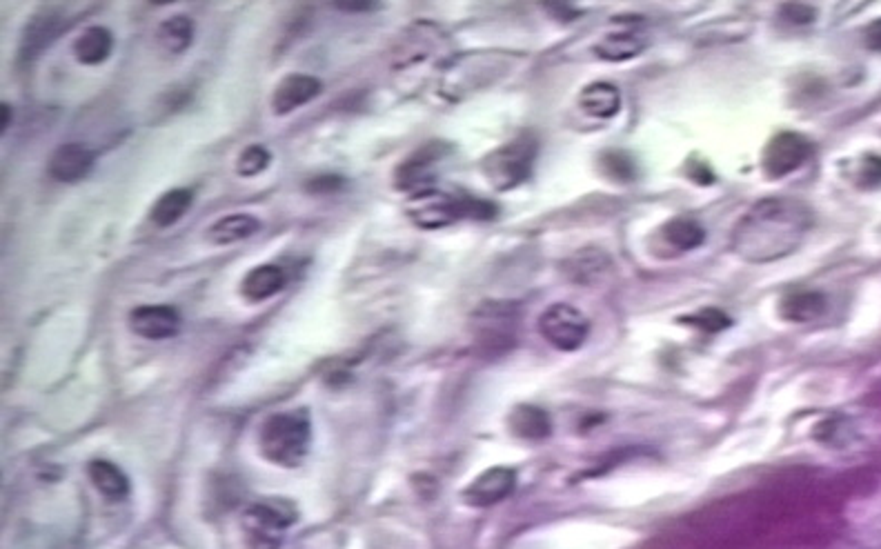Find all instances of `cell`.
Here are the masks:
<instances>
[{
	"instance_id": "14",
	"label": "cell",
	"mask_w": 881,
	"mask_h": 549,
	"mask_svg": "<svg viewBox=\"0 0 881 549\" xmlns=\"http://www.w3.org/2000/svg\"><path fill=\"white\" fill-rule=\"evenodd\" d=\"M94 167V154L85 145L67 143L61 145L49 158L47 172L58 183H78Z\"/></svg>"
},
{
	"instance_id": "29",
	"label": "cell",
	"mask_w": 881,
	"mask_h": 549,
	"mask_svg": "<svg viewBox=\"0 0 881 549\" xmlns=\"http://www.w3.org/2000/svg\"><path fill=\"white\" fill-rule=\"evenodd\" d=\"M688 323L704 329V332H721V329L728 327L730 321L724 312H719V309H704V312H699L695 316H688Z\"/></svg>"
},
{
	"instance_id": "17",
	"label": "cell",
	"mask_w": 881,
	"mask_h": 549,
	"mask_svg": "<svg viewBox=\"0 0 881 549\" xmlns=\"http://www.w3.org/2000/svg\"><path fill=\"white\" fill-rule=\"evenodd\" d=\"M510 432L523 441H543L552 432L550 414L537 405H517L510 414Z\"/></svg>"
},
{
	"instance_id": "16",
	"label": "cell",
	"mask_w": 881,
	"mask_h": 549,
	"mask_svg": "<svg viewBox=\"0 0 881 549\" xmlns=\"http://www.w3.org/2000/svg\"><path fill=\"white\" fill-rule=\"evenodd\" d=\"M285 287V272L279 265H259L252 272H247L241 283V294L252 303H261L279 294Z\"/></svg>"
},
{
	"instance_id": "20",
	"label": "cell",
	"mask_w": 881,
	"mask_h": 549,
	"mask_svg": "<svg viewBox=\"0 0 881 549\" xmlns=\"http://www.w3.org/2000/svg\"><path fill=\"white\" fill-rule=\"evenodd\" d=\"M114 47V36L107 27H87L85 32L76 38L74 56L83 65H101L107 61Z\"/></svg>"
},
{
	"instance_id": "18",
	"label": "cell",
	"mask_w": 881,
	"mask_h": 549,
	"mask_svg": "<svg viewBox=\"0 0 881 549\" xmlns=\"http://www.w3.org/2000/svg\"><path fill=\"white\" fill-rule=\"evenodd\" d=\"M779 312L790 323H810L826 312V296L815 289H799L781 298Z\"/></svg>"
},
{
	"instance_id": "30",
	"label": "cell",
	"mask_w": 881,
	"mask_h": 549,
	"mask_svg": "<svg viewBox=\"0 0 881 549\" xmlns=\"http://www.w3.org/2000/svg\"><path fill=\"white\" fill-rule=\"evenodd\" d=\"M781 16H784L786 21L793 23V25H808V23L815 21L817 12H815V7H810L806 3H786L784 7H781Z\"/></svg>"
},
{
	"instance_id": "15",
	"label": "cell",
	"mask_w": 881,
	"mask_h": 549,
	"mask_svg": "<svg viewBox=\"0 0 881 549\" xmlns=\"http://www.w3.org/2000/svg\"><path fill=\"white\" fill-rule=\"evenodd\" d=\"M648 45L646 34L637 27H623L619 32H608L601 41L595 45V52L603 61L610 63H623L630 58L639 56Z\"/></svg>"
},
{
	"instance_id": "3",
	"label": "cell",
	"mask_w": 881,
	"mask_h": 549,
	"mask_svg": "<svg viewBox=\"0 0 881 549\" xmlns=\"http://www.w3.org/2000/svg\"><path fill=\"white\" fill-rule=\"evenodd\" d=\"M267 461L281 467H299L312 445V429L303 412H285L267 418L259 434Z\"/></svg>"
},
{
	"instance_id": "25",
	"label": "cell",
	"mask_w": 881,
	"mask_h": 549,
	"mask_svg": "<svg viewBox=\"0 0 881 549\" xmlns=\"http://www.w3.org/2000/svg\"><path fill=\"white\" fill-rule=\"evenodd\" d=\"M663 238H666L672 247H677L679 252H690V249L704 245L706 229L704 225L697 223L695 218L679 216L663 227Z\"/></svg>"
},
{
	"instance_id": "35",
	"label": "cell",
	"mask_w": 881,
	"mask_h": 549,
	"mask_svg": "<svg viewBox=\"0 0 881 549\" xmlns=\"http://www.w3.org/2000/svg\"><path fill=\"white\" fill-rule=\"evenodd\" d=\"M9 125H12V107H9L7 103H3V132H5Z\"/></svg>"
},
{
	"instance_id": "23",
	"label": "cell",
	"mask_w": 881,
	"mask_h": 549,
	"mask_svg": "<svg viewBox=\"0 0 881 549\" xmlns=\"http://www.w3.org/2000/svg\"><path fill=\"white\" fill-rule=\"evenodd\" d=\"M190 207H192V192H190V189L176 187V189H170V192H165L161 198H158V201L152 207L150 218H152V223L156 227H170L176 221H181V218L187 214V209H190Z\"/></svg>"
},
{
	"instance_id": "6",
	"label": "cell",
	"mask_w": 881,
	"mask_h": 549,
	"mask_svg": "<svg viewBox=\"0 0 881 549\" xmlns=\"http://www.w3.org/2000/svg\"><path fill=\"white\" fill-rule=\"evenodd\" d=\"M296 521V509L283 498H267L243 514L245 541L252 549H279L287 527Z\"/></svg>"
},
{
	"instance_id": "12",
	"label": "cell",
	"mask_w": 881,
	"mask_h": 549,
	"mask_svg": "<svg viewBox=\"0 0 881 549\" xmlns=\"http://www.w3.org/2000/svg\"><path fill=\"white\" fill-rule=\"evenodd\" d=\"M130 329L147 341H165L181 329V314L170 305H143L130 314Z\"/></svg>"
},
{
	"instance_id": "31",
	"label": "cell",
	"mask_w": 881,
	"mask_h": 549,
	"mask_svg": "<svg viewBox=\"0 0 881 549\" xmlns=\"http://www.w3.org/2000/svg\"><path fill=\"white\" fill-rule=\"evenodd\" d=\"M861 185L875 187L881 183V156H866L864 165H861Z\"/></svg>"
},
{
	"instance_id": "24",
	"label": "cell",
	"mask_w": 881,
	"mask_h": 549,
	"mask_svg": "<svg viewBox=\"0 0 881 549\" xmlns=\"http://www.w3.org/2000/svg\"><path fill=\"white\" fill-rule=\"evenodd\" d=\"M156 36H158V45H161L165 52L183 54L185 49L192 45L194 38L192 18H187L185 14H176L172 18H167V21L158 27Z\"/></svg>"
},
{
	"instance_id": "19",
	"label": "cell",
	"mask_w": 881,
	"mask_h": 549,
	"mask_svg": "<svg viewBox=\"0 0 881 549\" xmlns=\"http://www.w3.org/2000/svg\"><path fill=\"white\" fill-rule=\"evenodd\" d=\"M579 105L588 116L608 121L619 114L621 94L612 83H592L579 94Z\"/></svg>"
},
{
	"instance_id": "4",
	"label": "cell",
	"mask_w": 881,
	"mask_h": 549,
	"mask_svg": "<svg viewBox=\"0 0 881 549\" xmlns=\"http://www.w3.org/2000/svg\"><path fill=\"white\" fill-rule=\"evenodd\" d=\"M521 309L512 301H485L470 318V332L483 356H503L517 345Z\"/></svg>"
},
{
	"instance_id": "21",
	"label": "cell",
	"mask_w": 881,
	"mask_h": 549,
	"mask_svg": "<svg viewBox=\"0 0 881 549\" xmlns=\"http://www.w3.org/2000/svg\"><path fill=\"white\" fill-rule=\"evenodd\" d=\"M261 232V221L252 214H234L216 221L207 229V241L212 245H232Z\"/></svg>"
},
{
	"instance_id": "2",
	"label": "cell",
	"mask_w": 881,
	"mask_h": 549,
	"mask_svg": "<svg viewBox=\"0 0 881 549\" xmlns=\"http://www.w3.org/2000/svg\"><path fill=\"white\" fill-rule=\"evenodd\" d=\"M408 214L423 229H439L463 221V218L490 221V218L497 216V205L465 192H437V189H428V192L412 194L408 203Z\"/></svg>"
},
{
	"instance_id": "9",
	"label": "cell",
	"mask_w": 881,
	"mask_h": 549,
	"mask_svg": "<svg viewBox=\"0 0 881 549\" xmlns=\"http://www.w3.org/2000/svg\"><path fill=\"white\" fill-rule=\"evenodd\" d=\"M813 152L815 145L808 136L799 132H781L766 145L761 163H764L768 176L781 178L797 172Z\"/></svg>"
},
{
	"instance_id": "10",
	"label": "cell",
	"mask_w": 881,
	"mask_h": 549,
	"mask_svg": "<svg viewBox=\"0 0 881 549\" xmlns=\"http://www.w3.org/2000/svg\"><path fill=\"white\" fill-rule=\"evenodd\" d=\"M67 12L61 5H43L38 12L29 18L25 25L23 41H21V58L23 61H34V58L45 52L58 36L67 29Z\"/></svg>"
},
{
	"instance_id": "11",
	"label": "cell",
	"mask_w": 881,
	"mask_h": 549,
	"mask_svg": "<svg viewBox=\"0 0 881 549\" xmlns=\"http://www.w3.org/2000/svg\"><path fill=\"white\" fill-rule=\"evenodd\" d=\"M517 487V472L510 467H490L463 489V501L470 507H492L508 498Z\"/></svg>"
},
{
	"instance_id": "26",
	"label": "cell",
	"mask_w": 881,
	"mask_h": 549,
	"mask_svg": "<svg viewBox=\"0 0 881 549\" xmlns=\"http://www.w3.org/2000/svg\"><path fill=\"white\" fill-rule=\"evenodd\" d=\"M608 265H612L608 261V256L599 252V249H581V252L574 254L568 261V269L574 281H590L592 276H599L603 269Z\"/></svg>"
},
{
	"instance_id": "5",
	"label": "cell",
	"mask_w": 881,
	"mask_h": 549,
	"mask_svg": "<svg viewBox=\"0 0 881 549\" xmlns=\"http://www.w3.org/2000/svg\"><path fill=\"white\" fill-rule=\"evenodd\" d=\"M537 154H539L537 136L523 132L485 156L481 169L485 178H488V183L497 189V192H508V189L523 185L532 176L534 163H537Z\"/></svg>"
},
{
	"instance_id": "32",
	"label": "cell",
	"mask_w": 881,
	"mask_h": 549,
	"mask_svg": "<svg viewBox=\"0 0 881 549\" xmlns=\"http://www.w3.org/2000/svg\"><path fill=\"white\" fill-rule=\"evenodd\" d=\"M341 187H343V178L341 176H316L314 181L308 183L310 192H316V194H330V192H336V189H341Z\"/></svg>"
},
{
	"instance_id": "28",
	"label": "cell",
	"mask_w": 881,
	"mask_h": 549,
	"mask_svg": "<svg viewBox=\"0 0 881 549\" xmlns=\"http://www.w3.org/2000/svg\"><path fill=\"white\" fill-rule=\"evenodd\" d=\"M270 152L261 145H250L245 147L239 161H236V172H239L243 178H252L259 176L261 172H265V167L270 165Z\"/></svg>"
},
{
	"instance_id": "34",
	"label": "cell",
	"mask_w": 881,
	"mask_h": 549,
	"mask_svg": "<svg viewBox=\"0 0 881 549\" xmlns=\"http://www.w3.org/2000/svg\"><path fill=\"white\" fill-rule=\"evenodd\" d=\"M336 7L343 12H370V9H379L381 5L376 3H336Z\"/></svg>"
},
{
	"instance_id": "1",
	"label": "cell",
	"mask_w": 881,
	"mask_h": 549,
	"mask_svg": "<svg viewBox=\"0 0 881 549\" xmlns=\"http://www.w3.org/2000/svg\"><path fill=\"white\" fill-rule=\"evenodd\" d=\"M813 223V209L799 198H764L741 216L730 238L732 252L755 265L781 261L797 252Z\"/></svg>"
},
{
	"instance_id": "27",
	"label": "cell",
	"mask_w": 881,
	"mask_h": 549,
	"mask_svg": "<svg viewBox=\"0 0 881 549\" xmlns=\"http://www.w3.org/2000/svg\"><path fill=\"white\" fill-rule=\"evenodd\" d=\"M603 169L610 178H615L619 183H630L637 178V163L635 158L626 152H619V149H612V152H606L601 158Z\"/></svg>"
},
{
	"instance_id": "7",
	"label": "cell",
	"mask_w": 881,
	"mask_h": 549,
	"mask_svg": "<svg viewBox=\"0 0 881 549\" xmlns=\"http://www.w3.org/2000/svg\"><path fill=\"white\" fill-rule=\"evenodd\" d=\"M454 152V147L445 141H430L417 152L410 154L405 161L397 167L394 174V185L403 192L421 194L432 189L434 181H437V169L439 165Z\"/></svg>"
},
{
	"instance_id": "22",
	"label": "cell",
	"mask_w": 881,
	"mask_h": 549,
	"mask_svg": "<svg viewBox=\"0 0 881 549\" xmlns=\"http://www.w3.org/2000/svg\"><path fill=\"white\" fill-rule=\"evenodd\" d=\"M87 474L92 478V483L98 492H101L105 498H110V501H123V498L130 494V481H127L125 472L110 461L96 458V461L89 463Z\"/></svg>"
},
{
	"instance_id": "33",
	"label": "cell",
	"mask_w": 881,
	"mask_h": 549,
	"mask_svg": "<svg viewBox=\"0 0 881 549\" xmlns=\"http://www.w3.org/2000/svg\"><path fill=\"white\" fill-rule=\"evenodd\" d=\"M866 45L881 52V18L866 29Z\"/></svg>"
},
{
	"instance_id": "13",
	"label": "cell",
	"mask_w": 881,
	"mask_h": 549,
	"mask_svg": "<svg viewBox=\"0 0 881 549\" xmlns=\"http://www.w3.org/2000/svg\"><path fill=\"white\" fill-rule=\"evenodd\" d=\"M321 81L308 74H290L276 85L272 94V112L276 116H285L294 112V109L303 107L305 103L314 101L321 94Z\"/></svg>"
},
{
	"instance_id": "8",
	"label": "cell",
	"mask_w": 881,
	"mask_h": 549,
	"mask_svg": "<svg viewBox=\"0 0 881 549\" xmlns=\"http://www.w3.org/2000/svg\"><path fill=\"white\" fill-rule=\"evenodd\" d=\"M539 332L559 352H574L590 334V323L577 307L554 303L539 318Z\"/></svg>"
}]
</instances>
